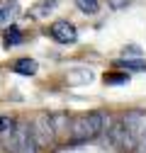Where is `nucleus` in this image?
Masks as SVG:
<instances>
[{
	"label": "nucleus",
	"instance_id": "13",
	"mask_svg": "<svg viewBox=\"0 0 146 153\" xmlns=\"http://www.w3.org/2000/svg\"><path fill=\"white\" fill-rule=\"evenodd\" d=\"M136 151H139V153H146V131H144V136H141V141H139Z\"/></svg>",
	"mask_w": 146,
	"mask_h": 153
},
{
	"label": "nucleus",
	"instance_id": "5",
	"mask_svg": "<svg viewBox=\"0 0 146 153\" xmlns=\"http://www.w3.org/2000/svg\"><path fill=\"white\" fill-rule=\"evenodd\" d=\"M15 73H20V75H34L36 73V61L34 59H20L15 66H12Z\"/></svg>",
	"mask_w": 146,
	"mask_h": 153
},
{
	"label": "nucleus",
	"instance_id": "1",
	"mask_svg": "<svg viewBox=\"0 0 146 153\" xmlns=\"http://www.w3.org/2000/svg\"><path fill=\"white\" fill-rule=\"evenodd\" d=\"M107 122H110V117L105 112H88V114H80V117H76L71 122L68 134H71L73 141L83 143V141H90V139L100 136L105 131V126H107Z\"/></svg>",
	"mask_w": 146,
	"mask_h": 153
},
{
	"label": "nucleus",
	"instance_id": "4",
	"mask_svg": "<svg viewBox=\"0 0 146 153\" xmlns=\"http://www.w3.org/2000/svg\"><path fill=\"white\" fill-rule=\"evenodd\" d=\"M49 32H51V36L59 44H73L78 39V32H76V27H73L71 22H56V25H51Z\"/></svg>",
	"mask_w": 146,
	"mask_h": 153
},
{
	"label": "nucleus",
	"instance_id": "8",
	"mask_svg": "<svg viewBox=\"0 0 146 153\" xmlns=\"http://www.w3.org/2000/svg\"><path fill=\"white\" fill-rule=\"evenodd\" d=\"M3 39H5V46H17V44L22 42V32L17 29L15 25H10L5 29V34H3Z\"/></svg>",
	"mask_w": 146,
	"mask_h": 153
},
{
	"label": "nucleus",
	"instance_id": "11",
	"mask_svg": "<svg viewBox=\"0 0 146 153\" xmlns=\"http://www.w3.org/2000/svg\"><path fill=\"white\" fill-rule=\"evenodd\" d=\"M12 129H15V122L10 117H3V114H0V136H7Z\"/></svg>",
	"mask_w": 146,
	"mask_h": 153
},
{
	"label": "nucleus",
	"instance_id": "3",
	"mask_svg": "<svg viewBox=\"0 0 146 153\" xmlns=\"http://www.w3.org/2000/svg\"><path fill=\"white\" fill-rule=\"evenodd\" d=\"M32 134L39 146H51L56 141V129H54V114H39L32 124Z\"/></svg>",
	"mask_w": 146,
	"mask_h": 153
},
{
	"label": "nucleus",
	"instance_id": "12",
	"mask_svg": "<svg viewBox=\"0 0 146 153\" xmlns=\"http://www.w3.org/2000/svg\"><path fill=\"white\" fill-rule=\"evenodd\" d=\"M127 3H129V0H107V5L112 7V10H122Z\"/></svg>",
	"mask_w": 146,
	"mask_h": 153
},
{
	"label": "nucleus",
	"instance_id": "6",
	"mask_svg": "<svg viewBox=\"0 0 146 153\" xmlns=\"http://www.w3.org/2000/svg\"><path fill=\"white\" fill-rule=\"evenodd\" d=\"M17 3H7V5H3L0 7V27H5V25H10L15 17H17Z\"/></svg>",
	"mask_w": 146,
	"mask_h": 153
},
{
	"label": "nucleus",
	"instance_id": "7",
	"mask_svg": "<svg viewBox=\"0 0 146 153\" xmlns=\"http://www.w3.org/2000/svg\"><path fill=\"white\" fill-rule=\"evenodd\" d=\"M115 66L124 68L127 73H139V71H146V61H141V59H136V61H129V59H119V61H115Z\"/></svg>",
	"mask_w": 146,
	"mask_h": 153
},
{
	"label": "nucleus",
	"instance_id": "9",
	"mask_svg": "<svg viewBox=\"0 0 146 153\" xmlns=\"http://www.w3.org/2000/svg\"><path fill=\"white\" fill-rule=\"evenodd\" d=\"M76 3V7L80 10V12H85V15H95L98 10H100V3L98 0H73Z\"/></svg>",
	"mask_w": 146,
	"mask_h": 153
},
{
	"label": "nucleus",
	"instance_id": "14",
	"mask_svg": "<svg viewBox=\"0 0 146 153\" xmlns=\"http://www.w3.org/2000/svg\"><path fill=\"white\" fill-rule=\"evenodd\" d=\"M127 53H132V56H141V51H139L136 46H127V49H124V56H127Z\"/></svg>",
	"mask_w": 146,
	"mask_h": 153
},
{
	"label": "nucleus",
	"instance_id": "10",
	"mask_svg": "<svg viewBox=\"0 0 146 153\" xmlns=\"http://www.w3.org/2000/svg\"><path fill=\"white\" fill-rule=\"evenodd\" d=\"M127 80H129V73H105L107 85H124Z\"/></svg>",
	"mask_w": 146,
	"mask_h": 153
},
{
	"label": "nucleus",
	"instance_id": "2",
	"mask_svg": "<svg viewBox=\"0 0 146 153\" xmlns=\"http://www.w3.org/2000/svg\"><path fill=\"white\" fill-rule=\"evenodd\" d=\"M5 146L10 153H39V143L29 124H15V129L5 136Z\"/></svg>",
	"mask_w": 146,
	"mask_h": 153
}]
</instances>
